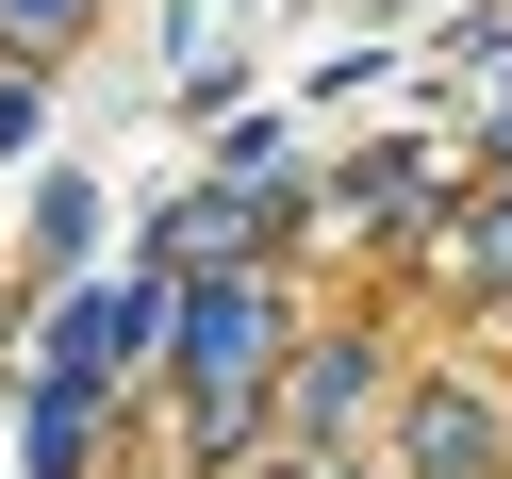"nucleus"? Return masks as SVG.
I'll return each instance as SVG.
<instances>
[{
	"mask_svg": "<svg viewBox=\"0 0 512 479\" xmlns=\"http://www.w3.org/2000/svg\"><path fill=\"white\" fill-rule=\"evenodd\" d=\"M182 364H199V413L232 430V413H248V364H265V298H248V281H232V298H182Z\"/></svg>",
	"mask_w": 512,
	"mask_h": 479,
	"instance_id": "f257e3e1",
	"label": "nucleus"
},
{
	"mask_svg": "<svg viewBox=\"0 0 512 479\" xmlns=\"http://www.w3.org/2000/svg\"><path fill=\"white\" fill-rule=\"evenodd\" d=\"M0 17H17V34H67V17H83V0H0Z\"/></svg>",
	"mask_w": 512,
	"mask_h": 479,
	"instance_id": "f03ea898",
	"label": "nucleus"
}]
</instances>
